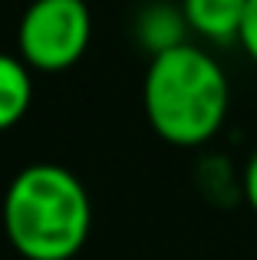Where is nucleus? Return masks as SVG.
<instances>
[{
  "instance_id": "f257e3e1",
  "label": "nucleus",
  "mask_w": 257,
  "mask_h": 260,
  "mask_svg": "<svg viewBox=\"0 0 257 260\" xmlns=\"http://www.w3.org/2000/svg\"><path fill=\"white\" fill-rule=\"evenodd\" d=\"M142 102L158 139L178 148H195L221 132L231 109V86L211 53L178 43L152 53Z\"/></svg>"
},
{
  "instance_id": "f03ea898",
  "label": "nucleus",
  "mask_w": 257,
  "mask_h": 260,
  "mask_svg": "<svg viewBox=\"0 0 257 260\" xmlns=\"http://www.w3.org/2000/svg\"><path fill=\"white\" fill-rule=\"evenodd\" d=\"M4 231L23 260H73L92 231L89 191L63 165H26L7 184Z\"/></svg>"
},
{
  "instance_id": "7ed1b4c3",
  "label": "nucleus",
  "mask_w": 257,
  "mask_h": 260,
  "mask_svg": "<svg viewBox=\"0 0 257 260\" xmlns=\"http://www.w3.org/2000/svg\"><path fill=\"white\" fill-rule=\"evenodd\" d=\"M92 37L86 0H30L17 26L20 59L37 73H63L83 59Z\"/></svg>"
},
{
  "instance_id": "20e7f679",
  "label": "nucleus",
  "mask_w": 257,
  "mask_h": 260,
  "mask_svg": "<svg viewBox=\"0 0 257 260\" xmlns=\"http://www.w3.org/2000/svg\"><path fill=\"white\" fill-rule=\"evenodd\" d=\"M247 0H181V13L188 20V30L211 43H231L238 40L244 23Z\"/></svg>"
},
{
  "instance_id": "39448f33",
  "label": "nucleus",
  "mask_w": 257,
  "mask_h": 260,
  "mask_svg": "<svg viewBox=\"0 0 257 260\" xmlns=\"http://www.w3.org/2000/svg\"><path fill=\"white\" fill-rule=\"evenodd\" d=\"M20 56L0 53V132L13 128L33 106V76Z\"/></svg>"
},
{
  "instance_id": "423d86ee",
  "label": "nucleus",
  "mask_w": 257,
  "mask_h": 260,
  "mask_svg": "<svg viewBox=\"0 0 257 260\" xmlns=\"http://www.w3.org/2000/svg\"><path fill=\"white\" fill-rule=\"evenodd\" d=\"M188 30V20L181 10H175V7H148L145 13H142V23H139V33L145 37V43L152 46V53H162L168 50V46H178L185 43L181 40V33Z\"/></svg>"
},
{
  "instance_id": "0eeeda50",
  "label": "nucleus",
  "mask_w": 257,
  "mask_h": 260,
  "mask_svg": "<svg viewBox=\"0 0 257 260\" xmlns=\"http://www.w3.org/2000/svg\"><path fill=\"white\" fill-rule=\"evenodd\" d=\"M238 43L244 46V53L251 56V63L257 66V0H247L244 23H241V33H238Z\"/></svg>"
},
{
  "instance_id": "6e6552de",
  "label": "nucleus",
  "mask_w": 257,
  "mask_h": 260,
  "mask_svg": "<svg viewBox=\"0 0 257 260\" xmlns=\"http://www.w3.org/2000/svg\"><path fill=\"white\" fill-rule=\"evenodd\" d=\"M244 198L251 204V211L257 214V148H254L251 158H247V168H244Z\"/></svg>"
}]
</instances>
